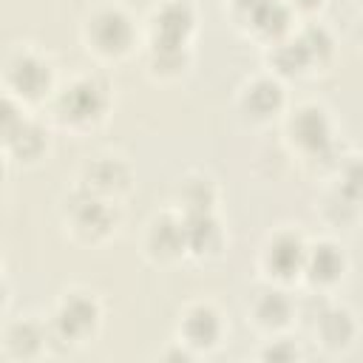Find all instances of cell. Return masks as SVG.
<instances>
[{"instance_id":"1","label":"cell","mask_w":363,"mask_h":363,"mask_svg":"<svg viewBox=\"0 0 363 363\" xmlns=\"http://www.w3.org/2000/svg\"><path fill=\"white\" fill-rule=\"evenodd\" d=\"M99 326V303L88 292H65L54 309L48 335L54 340H65L68 346L85 343Z\"/></svg>"},{"instance_id":"2","label":"cell","mask_w":363,"mask_h":363,"mask_svg":"<svg viewBox=\"0 0 363 363\" xmlns=\"http://www.w3.org/2000/svg\"><path fill=\"white\" fill-rule=\"evenodd\" d=\"M105 108H108V88L94 77H79L68 82L54 99V111L60 122L74 128L94 125L96 119H102Z\"/></svg>"},{"instance_id":"3","label":"cell","mask_w":363,"mask_h":363,"mask_svg":"<svg viewBox=\"0 0 363 363\" xmlns=\"http://www.w3.org/2000/svg\"><path fill=\"white\" fill-rule=\"evenodd\" d=\"M133 20L116 9V6H102L85 20V40L88 48H94L102 57H122L133 45Z\"/></svg>"},{"instance_id":"4","label":"cell","mask_w":363,"mask_h":363,"mask_svg":"<svg viewBox=\"0 0 363 363\" xmlns=\"http://www.w3.org/2000/svg\"><path fill=\"white\" fill-rule=\"evenodd\" d=\"M51 91V65L34 51H11L6 57V96L20 99H40Z\"/></svg>"},{"instance_id":"5","label":"cell","mask_w":363,"mask_h":363,"mask_svg":"<svg viewBox=\"0 0 363 363\" xmlns=\"http://www.w3.org/2000/svg\"><path fill=\"white\" fill-rule=\"evenodd\" d=\"M221 335H224L221 315L210 303H193L184 309L182 323H179L182 346H187L193 352H207L221 343Z\"/></svg>"},{"instance_id":"6","label":"cell","mask_w":363,"mask_h":363,"mask_svg":"<svg viewBox=\"0 0 363 363\" xmlns=\"http://www.w3.org/2000/svg\"><path fill=\"white\" fill-rule=\"evenodd\" d=\"M51 346V335L48 326L40 323L34 315L17 318L11 323H6L3 332V354L11 360H34L40 354H45V349Z\"/></svg>"},{"instance_id":"7","label":"cell","mask_w":363,"mask_h":363,"mask_svg":"<svg viewBox=\"0 0 363 363\" xmlns=\"http://www.w3.org/2000/svg\"><path fill=\"white\" fill-rule=\"evenodd\" d=\"M306 244L292 235V233H278L267 247H264V267L272 278L278 281H289L292 275L303 272V261H306Z\"/></svg>"},{"instance_id":"8","label":"cell","mask_w":363,"mask_h":363,"mask_svg":"<svg viewBox=\"0 0 363 363\" xmlns=\"http://www.w3.org/2000/svg\"><path fill=\"white\" fill-rule=\"evenodd\" d=\"M71 210V230L77 238L94 241L111 230V204L102 196H94L79 187V201L68 207Z\"/></svg>"},{"instance_id":"9","label":"cell","mask_w":363,"mask_h":363,"mask_svg":"<svg viewBox=\"0 0 363 363\" xmlns=\"http://www.w3.org/2000/svg\"><path fill=\"white\" fill-rule=\"evenodd\" d=\"M289 136L306 153H320L329 145V119L318 105H301L289 116Z\"/></svg>"},{"instance_id":"10","label":"cell","mask_w":363,"mask_h":363,"mask_svg":"<svg viewBox=\"0 0 363 363\" xmlns=\"http://www.w3.org/2000/svg\"><path fill=\"white\" fill-rule=\"evenodd\" d=\"M128 182H130V173H128V167L119 159H113V156H96L85 167L82 190L108 199V196H116L119 190H125Z\"/></svg>"},{"instance_id":"11","label":"cell","mask_w":363,"mask_h":363,"mask_svg":"<svg viewBox=\"0 0 363 363\" xmlns=\"http://www.w3.org/2000/svg\"><path fill=\"white\" fill-rule=\"evenodd\" d=\"M153 45H184L193 28V9L187 3H167L153 11Z\"/></svg>"},{"instance_id":"12","label":"cell","mask_w":363,"mask_h":363,"mask_svg":"<svg viewBox=\"0 0 363 363\" xmlns=\"http://www.w3.org/2000/svg\"><path fill=\"white\" fill-rule=\"evenodd\" d=\"M357 326H354V318L349 309L343 306H323V312L318 315L315 320V335H318V343L329 352H340L346 346H352V337H354Z\"/></svg>"},{"instance_id":"13","label":"cell","mask_w":363,"mask_h":363,"mask_svg":"<svg viewBox=\"0 0 363 363\" xmlns=\"http://www.w3.org/2000/svg\"><path fill=\"white\" fill-rule=\"evenodd\" d=\"M147 250L156 258H173L179 252L187 250V235H184V218H173V216H159L153 218L150 230H147Z\"/></svg>"},{"instance_id":"14","label":"cell","mask_w":363,"mask_h":363,"mask_svg":"<svg viewBox=\"0 0 363 363\" xmlns=\"http://www.w3.org/2000/svg\"><path fill=\"white\" fill-rule=\"evenodd\" d=\"M281 105H284V91L269 77L252 79L241 94V111L250 113L252 119H269L272 113L281 111Z\"/></svg>"},{"instance_id":"15","label":"cell","mask_w":363,"mask_h":363,"mask_svg":"<svg viewBox=\"0 0 363 363\" xmlns=\"http://www.w3.org/2000/svg\"><path fill=\"white\" fill-rule=\"evenodd\" d=\"M343 267H346L343 252H340L335 244H329V241H320V244H315V247L306 250L303 272H306V278H309L312 284H318V286L335 284V281L343 275Z\"/></svg>"},{"instance_id":"16","label":"cell","mask_w":363,"mask_h":363,"mask_svg":"<svg viewBox=\"0 0 363 363\" xmlns=\"http://www.w3.org/2000/svg\"><path fill=\"white\" fill-rule=\"evenodd\" d=\"M289 318H295V303L281 289H264L252 301V320L267 332L284 329Z\"/></svg>"},{"instance_id":"17","label":"cell","mask_w":363,"mask_h":363,"mask_svg":"<svg viewBox=\"0 0 363 363\" xmlns=\"http://www.w3.org/2000/svg\"><path fill=\"white\" fill-rule=\"evenodd\" d=\"M184 235H187V250H193L196 255L216 252L221 244V230H218L216 218L210 216V210L184 216Z\"/></svg>"},{"instance_id":"18","label":"cell","mask_w":363,"mask_h":363,"mask_svg":"<svg viewBox=\"0 0 363 363\" xmlns=\"http://www.w3.org/2000/svg\"><path fill=\"white\" fill-rule=\"evenodd\" d=\"M213 199H216V187H213V179H207V176H187L179 184V201L184 207V216L207 213Z\"/></svg>"},{"instance_id":"19","label":"cell","mask_w":363,"mask_h":363,"mask_svg":"<svg viewBox=\"0 0 363 363\" xmlns=\"http://www.w3.org/2000/svg\"><path fill=\"white\" fill-rule=\"evenodd\" d=\"M346 199H352L354 204L363 201V159L357 162H349L343 167V176H340V187H337Z\"/></svg>"},{"instance_id":"20","label":"cell","mask_w":363,"mask_h":363,"mask_svg":"<svg viewBox=\"0 0 363 363\" xmlns=\"http://www.w3.org/2000/svg\"><path fill=\"white\" fill-rule=\"evenodd\" d=\"M301 352L289 343V340H284V337H278V340H272L269 343V349L264 352V357H272V360H281V357H286V360H292V357H298Z\"/></svg>"},{"instance_id":"21","label":"cell","mask_w":363,"mask_h":363,"mask_svg":"<svg viewBox=\"0 0 363 363\" xmlns=\"http://www.w3.org/2000/svg\"><path fill=\"white\" fill-rule=\"evenodd\" d=\"M323 0H289V6H295V9H303V11H312V9H318Z\"/></svg>"}]
</instances>
